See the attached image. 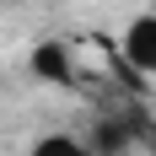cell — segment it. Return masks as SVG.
<instances>
[{
    "instance_id": "cell-2",
    "label": "cell",
    "mask_w": 156,
    "mask_h": 156,
    "mask_svg": "<svg viewBox=\"0 0 156 156\" xmlns=\"http://www.w3.org/2000/svg\"><path fill=\"white\" fill-rule=\"evenodd\" d=\"M32 65H38V76H48V81H70V54H65L59 43H43Z\"/></svg>"
},
{
    "instance_id": "cell-3",
    "label": "cell",
    "mask_w": 156,
    "mask_h": 156,
    "mask_svg": "<svg viewBox=\"0 0 156 156\" xmlns=\"http://www.w3.org/2000/svg\"><path fill=\"white\" fill-rule=\"evenodd\" d=\"M32 156H92L76 135H43V140L32 145Z\"/></svg>"
},
{
    "instance_id": "cell-1",
    "label": "cell",
    "mask_w": 156,
    "mask_h": 156,
    "mask_svg": "<svg viewBox=\"0 0 156 156\" xmlns=\"http://www.w3.org/2000/svg\"><path fill=\"white\" fill-rule=\"evenodd\" d=\"M124 59L145 76H156V16H135L124 32Z\"/></svg>"
}]
</instances>
